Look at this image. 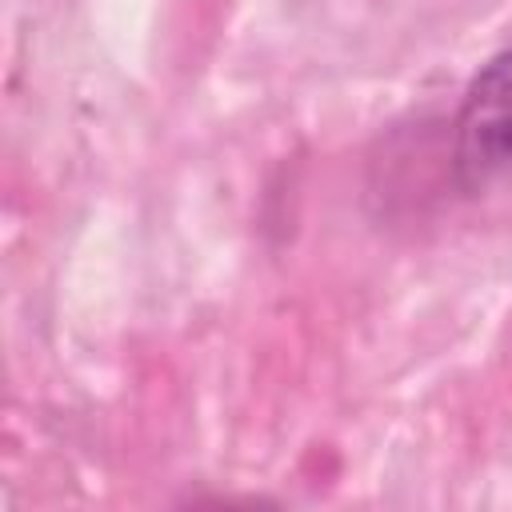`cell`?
Wrapping results in <instances>:
<instances>
[{"label":"cell","instance_id":"obj_1","mask_svg":"<svg viewBox=\"0 0 512 512\" xmlns=\"http://www.w3.org/2000/svg\"><path fill=\"white\" fill-rule=\"evenodd\" d=\"M512 168V48L496 52L468 84L456 116V180L488 188Z\"/></svg>","mask_w":512,"mask_h":512}]
</instances>
